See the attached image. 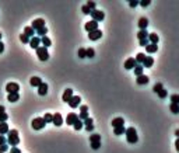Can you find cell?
Masks as SVG:
<instances>
[{"label":"cell","mask_w":179,"mask_h":153,"mask_svg":"<svg viewBox=\"0 0 179 153\" xmlns=\"http://www.w3.org/2000/svg\"><path fill=\"white\" fill-rule=\"evenodd\" d=\"M20 143V136H18V131L17 129H10L7 134V145L14 147Z\"/></svg>","instance_id":"6da1fadb"},{"label":"cell","mask_w":179,"mask_h":153,"mask_svg":"<svg viewBox=\"0 0 179 153\" xmlns=\"http://www.w3.org/2000/svg\"><path fill=\"white\" fill-rule=\"evenodd\" d=\"M125 134H126V139H127L129 143H137L139 138H137V132H136V129L133 128V127L126 129Z\"/></svg>","instance_id":"7a4b0ae2"},{"label":"cell","mask_w":179,"mask_h":153,"mask_svg":"<svg viewBox=\"0 0 179 153\" xmlns=\"http://www.w3.org/2000/svg\"><path fill=\"white\" fill-rule=\"evenodd\" d=\"M31 127L35 131H39V129H42V128H45L46 127V122L44 121V118L42 117H38V118H34L31 122Z\"/></svg>","instance_id":"3957f363"},{"label":"cell","mask_w":179,"mask_h":153,"mask_svg":"<svg viewBox=\"0 0 179 153\" xmlns=\"http://www.w3.org/2000/svg\"><path fill=\"white\" fill-rule=\"evenodd\" d=\"M37 51V56L39 58V61H48L49 59V54H48V49L45 47H38V48L35 49Z\"/></svg>","instance_id":"277c9868"},{"label":"cell","mask_w":179,"mask_h":153,"mask_svg":"<svg viewBox=\"0 0 179 153\" xmlns=\"http://www.w3.org/2000/svg\"><path fill=\"white\" fill-rule=\"evenodd\" d=\"M90 16L93 17V21H97V23H100V21H102L104 18H105V14H104V11H101V10H93L91 11V14Z\"/></svg>","instance_id":"5b68a950"},{"label":"cell","mask_w":179,"mask_h":153,"mask_svg":"<svg viewBox=\"0 0 179 153\" xmlns=\"http://www.w3.org/2000/svg\"><path fill=\"white\" fill-rule=\"evenodd\" d=\"M6 91H7L8 94H13V93H18V91H20V86H18V83H14V81H11V83H7V84H6Z\"/></svg>","instance_id":"8992f818"},{"label":"cell","mask_w":179,"mask_h":153,"mask_svg":"<svg viewBox=\"0 0 179 153\" xmlns=\"http://www.w3.org/2000/svg\"><path fill=\"white\" fill-rule=\"evenodd\" d=\"M84 28H86L87 32H93V31H97L98 30V23L97 21H88V23H86V25H84Z\"/></svg>","instance_id":"52a82bcc"},{"label":"cell","mask_w":179,"mask_h":153,"mask_svg":"<svg viewBox=\"0 0 179 153\" xmlns=\"http://www.w3.org/2000/svg\"><path fill=\"white\" fill-rule=\"evenodd\" d=\"M31 27L35 30V31H38L39 28L45 27V20H44V18H37V20H34V21H32Z\"/></svg>","instance_id":"ba28073f"},{"label":"cell","mask_w":179,"mask_h":153,"mask_svg":"<svg viewBox=\"0 0 179 153\" xmlns=\"http://www.w3.org/2000/svg\"><path fill=\"white\" fill-rule=\"evenodd\" d=\"M88 107L87 105H80V114H78V120H81V121H86L87 118H88Z\"/></svg>","instance_id":"9c48e42d"},{"label":"cell","mask_w":179,"mask_h":153,"mask_svg":"<svg viewBox=\"0 0 179 153\" xmlns=\"http://www.w3.org/2000/svg\"><path fill=\"white\" fill-rule=\"evenodd\" d=\"M80 103H81V97L73 96L71 97V100L69 101V107H71V108H77V107H80Z\"/></svg>","instance_id":"30bf717a"},{"label":"cell","mask_w":179,"mask_h":153,"mask_svg":"<svg viewBox=\"0 0 179 153\" xmlns=\"http://www.w3.org/2000/svg\"><path fill=\"white\" fill-rule=\"evenodd\" d=\"M136 65H137L136 59H134V58H129V59H126V62H125V69H127V70H132V69H134V67H136Z\"/></svg>","instance_id":"8fae6325"},{"label":"cell","mask_w":179,"mask_h":153,"mask_svg":"<svg viewBox=\"0 0 179 153\" xmlns=\"http://www.w3.org/2000/svg\"><path fill=\"white\" fill-rule=\"evenodd\" d=\"M78 120V115L76 113H70L67 114V118H66V124L67 125H74V122Z\"/></svg>","instance_id":"7c38bea8"},{"label":"cell","mask_w":179,"mask_h":153,"mask_svg":"<svg viewBox=\"0 0 179 153\" xmlns=\"http://www.w3.org/2000/svg\"><path fill=\"white\" fill-rule=\"evenodd\" d=\"M88 38L91 41H97L102 38V31L101 30H97V31H93V32H88Z\"/></svg>","instance_id":"4fadbf2b"},{"label":"cell","mask_w":179,"mask_h":153,"mask_svg":"<svg viewBox=\"0 0 179 153\" xmlns=\"http://www.w3.org/2000/svg\"><path fill=\"white\" fill-rule=\"evenodd\" d=\"M73 96H74V94H73V90H71V89H66V90H64V93H63L62 100L64 101V103H69Z\"/></svg>","instance_id":"5bb4252c"},{"label":"cell","mask_w":179,"mask_h":153,"mask_svg":"<svg viewBox=\"0 0 179 153\" xmlns=\"http://www.w3.org/2000/svg\"><path fill=\"white\" fill-rule=\"evenodd\" d=\"M125 125V120L123 117H117L115 120H112V127L113 128H117V127H123Z\"/></svg>","instance_id":"9a60e30c"},{"label":"cell","mask_w":179,"mask_h":153,"mask_svg":"<svg viewBox=\"0 0 179 153\" xmlns=\"http://www.w3.org/2000/svg\"><path fill=\"white\" fill-rule=\"evenodd\" d=\"M52 122H53L56 127H60L63 124V118H62V115L59 113H56V114H53V120H52Z\"/></svg>","instance_id":"2e32d148"},{"label":"cell","mask_w":179,"mask_h":153,"mask_svg":"<svg viewBox=\"0 0 179 153\" xmlns=\"http://www.w3.org/2000/svg\"><path fill=\"white\" fill-rule=\"evenodd\" d=\"M39 44H41V38L39 37H32L31 40H30V45H31V48H34V49H37L39 47Z\"/></svg>","instance_id":"e0dca14e"},{"label":"cell","mask_w":179,"mask_h":153,"mask_svg":"<svg viewBox=\"0 0 179 153\" xmlns=\"http://www.w3.org/2000/svg\"><path fill=\"white\" fill-rule=\"evenodd\" d=\"M148 81H150V79H148V76H146V74H141V76H139V77L136 79V83H137V84H140V86H143V84H147Z\"/></svg>","instance_id":"ac0fdd59"},{"label":"cell","mask_w":179,"mask_h":153,"mask_svg":"<svg viewBox=\"0 0 179 153\" xmlns=\"http://www.w3.org/2000/svg\"><path fill=\"white\" fill-rule=\"evenodd\" d=\"M42 83V79L41 77H38V76H34V77H31L30 79V84H31L32 87H39V84Z\"/></svg>","instance_id":"d6986e66"},{"label":"cell","mask_w":179,"mask_h":153,"mask_svg":"<svg viewBox=\"0 0 179 153\" xmlns=\"http://www.w3.org/2000/svg\"><path fill=\"white\" fill-rule=\"evenodd\" d=\"M46 93H48V84L42 81V83L39 84V87H38V94L39 96H45Z\"/></svg>","instance_id":"ffe728a7"},{"label":"cell","mask_w":179,"mask_h":153,"mask_svg":"<svg viewBox=\"0 0 179 153\" xmlns=\"http://www.w3.org/2000/svg\"><path fill=\"white\" fill-rule=\"evenodd\" d=\"M139 28L140 30H147V27H148V20L146 18V17H141L140 20H139Z\"/></svg>","instance_id":"44dd1931"},{"label":"cell","mask_w":179,"mask_h":153,"mask_svg":"<svg viewBox=\"0 0 179 153\" xmlns=\"http://www.w3.org/2000/svg\"><path fill=\"white\" fill-rule=\"evenodd\" d=\"M148 41H150V44H158V41H160V37L157 35L156 32H151V34H148Z\"/></svg>","instance_id":"7402d4cb"},{"label":"cell","mask_w":179,"mask_h":153,"mask_svg":"<svg viewBox=\"0 0 179 153\" xmlns=\"http://www.w3.org/2000/svg\"><path fill=\"white\" fill-rule=\"evenodd\" d=\"M8 131H10V128H8V125L6 124V122H1L0 124V135H7L8 134Z\"/></svg>","instance_id":"603a6c76"},{"label":"cell","mask_w":179,"mask_h":153,"mask_svg":"<svg viewBox=\"0 0 179 153\" xmlns=\"http://www.w3.org/2000/svg\"><path fill=\"white\" fill-rule=\"evenodd\" d=\"M153 65H154V59L151 56H146V61L141 63V66H143V67H151Z\"/></svg>","instance_id":"cb8c5ba5"},{"label":"cell","mask_w":179,"mask_h":153,"mask_svg":"<svg viewBox=\"0 0 179 153\" xmlns=\"http://www.w3.org/2000/svg\"><path fill=\"white\" fill-rule=\"evenodd\" d=\"M84 127H86V129L90 132V131H93L94 129V121L91 120V118H87L86 121H84Z\"/></svg>","instance_id":"d4e9b609"},{"label":"cell","mask_w":179,"mask_h":153,"mask_svg":"<svg viewBox=\"0 0 179 153\" xmlns=\"http://www.w3.org/2000/svg\"><path fill=\"white\" fill-rule=\"evenodd\" d=\"M157 49H158V45H156V44H148L146 47V51L148 54H154V52H157Z\"/></svg>","instance_id":"484cf974"},{"label":"cell","mask_w":179,"mask_h":153,"mask_svg":"<svg viewBox=\"0 0 179 153\" xmlns=\"http://www.w3.org/2000/svg\"><path fill=\"white\" fill-rule=\"evenodd\" d=\"M24 34L28 37V38H32L34 37V34H35V30L32 28V27H25V30H24Z\"/></svg>","instance_id":"4316f807"},{"label":"cell","mask_w":179,"mask_h":153,"mask_svg":"<svg viewBox=\"0 0 179 153\" xmlns=\"http://www.w3.org/2000/svg\"><path fill=\"white\" fill-rule=\"evenodd\" d=\"M18 98H20V94H18V93H13V94H8L7 96V100L10 103H16V101H18Z\"/></svg>","instance_id":"83f0119b"},{"label":"cell","mask_w":179,"mask_h":153,"mask_svg":"<svg viewBox=\"0 0 179 153\" xmlns=\"http://www.w3.org/2000/svg\"><path fill=\"white\" fill-rule=\"evenodd\" d=\"M137 38H139V41L148 38V32H147V30H140V31L137 32Z\"/></svg>","instance_id":"f1b7e54d"},{"label":"cell","mask_w":179,"mask_h":153,"mask_svg":"<svg viewBox=\"0 0 179 153\" xmlns=\"http://www.w3.org/2000/svg\"><path fill=\"white\" fill-rule=\"evenodd\" d=\"M133 70H134V74H136V76L139 77V76H141V74H143V70H144V67H143L141 65L137 63V65H136V67H134Z\"/></svg>","instance_id":"f546056e"},{"label":"cell","mask_w":179,"mask_h":153,"mask_svg":"<svg viewBox=\"0 0 179 153\" xmlns=\"http://www.w3.org/2000/svg\"><path fill=\"white\" fill-rule=\"evenodd\" d=\"M46 34H48V28L46 27H42V28H39L37 31V37L42 38V37H46Z\"/></svg>","instance_id":"4dcf8cb0"},{"label":"cell","mask_w":179,"mask_h":153,"mask_svg":"<svg viewBox=\"0 0 179 153\" xmlns=\"http://www.w3.org/2000/svg\"><path fill=\"white\" fill-rule=\"evenodd\" d=\"M134 59H136V62H137L139 65H141L144 61H146V55H144L143 52H140V54H137V56L134 58Z\"/></svg>","instance_id":"1f68e13d"},{"label":"cell","mask_w":179,"mask_h":153,"mask_svg":"<svg viewBox=\"0 0 179 153\" xmlns=\"http://www.w3.org/2000/svg\"><path fill=\"white\" fill-rule=\"evenodd\" d=\"M41 42H42V45H44L45 48H48V47L52 45V42H50V40H49L48 37H42V38H41Z\"/></svg>","instance_id":"d6a6232c"},{"label":"cell","mask_w":179,"mask_h":153,"mask_svg":"<svg viewBox=\"0 0 179 153\" xmlns=\"http://www.w3.org/2000/svg\"><path fill=\"white\" fill-rule=\"evenodd\" d=\"M125 132H126L125 127H117V128H113V134H115V135H123Z\"/></svg>","instance_id":"836d02e7"},{"label":"cell","mask_w":179,"mask_h":153,"mask_svg":"<svg viewBox=\"0 0 179 153\" xmlns=\"http://www.w3.org/2000/svg\"><path fill=\"white\" fill-rule=\"evenodd\" d=\"M90 142H91V143H94V142H101V135L93 134V135L90 136Z\"/></svg>","instance_id":"e575fe53"},{"label":"cell","mask_w":179,"mask_h":153,"mask_svg":"<svg viewBox=\"0 0 179 153\" xmlns=\"http://www.w3.org/2000/svg\"><path fill=\"white\" fill-rule=\"evenodd\" d=\"M83 125H84V122L81 121V120H77V121L74 122V125H73V127H74V129H76V131H80V129L83 128Z\"/></svg>","instance_id":"d590c367"},{"label":"cell","mask_w":179,"mask_h":153,"mask_svg":"<svg viewBox=\"0 0 179 153\" xmlns=\"http://www.w3.org/2000/svg\"><path fill=\"white\" fill-rule=\"evenodd\" d=\"M42 118H44V121L46 122V124H49V122H52V120H53V115H52V114H49V113H46L44 117H42Z\"/></svg>","instance_id":"8d00e7d4"},{"label":"cell","mask_w":179,"mask_h":153,"mask_svg":"<svg viewBox=\"0 0 179 153\" xmlns=\"http://www.w3.org/2000/svg\"><path fill=\"white\" fill-rule=\"evenodd\" d=\"M171 104L179 105V94H172L171 96Z\"/></svg>","instance_id":"74e56055"},{"label":"cell","mask_w":179,"mask_h":153,"mask_svg":"<svg viewBox=\"0 0 179 153\" xmlns=\"http://www.w3.org/2000/svg\"><path fill=\"white\" fill-rule=\"evenodd\" d=\"M30 40H31V38H28L25 34H20V41H21L23 44H30Z\"/></svg>","instance_id":"f35d334b"},{"label":"cell","mask_w":179,"mask_h":153,"mask_svg":"<svg viewBox=\"0 0 179 153\" xmlns=\"http://www.w3.org/2000/svg\"><path fill=\"white\" fill-rule=\"evenodd\" d=\"M169 110H171V113H172V114H179V105L171 104V105H169Z\"/></svg>","instance_id":"ab89813d"},{"label":"cell","mask_w":179,"mask_h":153,"mask_svg":"<svg viewBox=\"0 0 179 153\" xmlns=\"http://www.w3.org/2000/svg\"><path fill=\"white\" fill-rule=\"evenodd\" d=\"M164 89V86H162V83H156V86H154V93H157V94H158V93H160V91H161V90Z\"/></svg>","instance_id":"60d3db41"},{"label":"cell","mask_w":179,"mask_h":153,"mask_svg":"<svg viewBox=\"0 0 179 153\" xmlns=\"http://www.w3.org/2000/svg\"><path fill=\"white\" fill-rule=\"evenodd\" d=\"M78 56L80 58H87V51H86V48H80L78 49Z\"/></svg>","instance_id":"b9f144b4"},{"label":"cell","mask_w":179,"mask_h":153,"mask_svg":"<svg viewBox=\"0 0 179 153\" xmlns=\"http://www.w3.org/2000/svg\"><path fill=\"white\" fill-rule=\"evenodd\" d=\"M86 6L87 7H90V10L93 11V10H95V7H97V3H95V1H87Z\"/></svg>","instance_id":"7bdbcfd3"},{"label":"cell","mask_w":179,"mask_h":153,"mask_svg":"<svg viewBox=\"0 0 179 153\" xmlns=\"http://www.w3.org/2000/svg\"><path fill=\"white\" fill-rule=\"evenodd\" d=\"M86 51H87V58H94L95 51H94L93 48H88V49H86Z\"/></svg>","instance_id":"ee69618b"},{"label":"cell","mask_w":179,"mask_h":153,"mask_svg":"<svg viewBox=\"0 0 179 153\" xmlns=\"http://www.w3.org/2000/svg\"><path fill=\"white\" fill-rule=\"evenodd\" d=\"M8 120V115L6 113H3V114H0V124L1 122H6Z\"/></svg>","instance_id":"f6af8a7d"},{"label":"cell","mask_w":179,"mask_h":153,"mask_svg":"<svg viewBox=\"0 0 179 153\" xmlns=\"http://www.w3.org/2000/svg\"><path fill=\"white\" fill-rule=\"evenodd\" d=\"M158 96H160V98H165V97L168 96V91H167L165 89H162L160 93H158Z\"/></svg>","instance_id":"bcb514c9"},{"label":"cell","mask_w":179,"mask_h":153,"mask_svg":"<svg viewBox=\"0 0 179 153\" xmlns=\"http://www.w3.org/2000/svg\"><path fill=\"white\" fill-rule=\"evenodd\" d=\"M81 11H83L84 14H91V10H90V7H87L86 4H84V6L81 7Z\"/></svg>","instance_id":"7dc6e473"},{"label":"cell","mask_w":179,"mask_h":153,"mask_svg":"<svg viewBox=\"0 0 179 153\" xmlns=\"http://www.w3.org/2000/svg\"><path fill=\"white\" fill-rule=\"evenodd\" d=\"M139 44H140L141 47H147L148 44H150V41H148V38H146V40H140L139 41Z\"/></svg>","instance_id":"c3c4849f"},{"label":"cell","mask_w":179,"mask_h":153,"mask_svg":"<svg viewBox=\"0 0 179 153\" xmlns=\"http://www.w3.org/2000/svg\"><path fill=\"white\" fill-rule=\"evenodd\" d=\"M91 147H93L94 150L100 149V147H101V142H94V143H91Z\"/></svg>","instance_id":"681fc988"},{"label":"cell","mask_w":179,"mask_h":153,"mask_svg":"<svg viewBox=\"0 0 179 153\" xmlns=\"http://www.w3.org/2000/svg\"><path fill=\"white\" fill-rule=\"evenodd\" d=\"M150 3H151L150 0H143V1H139V4H140L141 7H147L148 4H150Z\"/></svg>","instance_id":"f907efd6"},{"label":"cell","mask_w":179,"mask_h":153,"mask_svg":"<svg viewBox=\"0 0 179 153\" xmlns=\"http://www.w3.org/2000/svg\"><path fill=\"white\" fill-rule=\"evenodd\" d=\"M8 150V145L6 143V145H1L0 146V153H6Z\"/></svg>","instance_id":"816d5d0a"},{"label":"cell","mask_w":179,"mask_h":153,"mask_svg":"<svg viewBox=\"0 0 179 153\" xmlns=\"http://www.w3.org/2000/svg\"><path fill=\"white\" fill-rule=\"evenodd\" d=\"M6 143H7V138H4L3 135H0V146L6 145Z\"/></svg>","instance_id":"f5cc1de1"},{"label":"cell","mask_w":179,"mask_h":153,"mask_svg":"<svg viewBox=\"0 0 179 153\" xmlns=\"http://www.w3.org/2000/svg\"><path fill=\"white\" fill-rule=\"evenodd\" d=\"M10 153H23L17 146H14V147H11V150H10Z\"/></svg>","instance_id":"db71d44e"},{"label":"cell","mask_w":179,"mask_h":153,"mask_svg":"<svg viewBox=\"0 0 179 153\" xmlns=\"http://www.w3.org/2000/svg\"><path fill=\"white\" fill-rule=\"evenodd\" d=\"M137 4H139V1H136V0H130V1H129V6H130V7H136Z\"/></svg>","instance_id":"11a10c76"},{"label":"cell","mask_w":179,"mask_h":153,"mask_svg":"<svg viewBox=\"0 0 179 153\" xmlns=\"http://www.w3.org/2000/svg\"><path fill=\"white\" fill-rule=\"evenodd\" d=\"M175 149H176V150L179 152V138L176 139V140H175Z\"/></svg>","instance_id":"9f6ffc18"},{"label":"cell","mask_w":179,"mask_h":153,"mask_svg":"<svg viewBox=\"0 0 179 153\" xmlns=\"http://www.w3.org/2000/svg\"><path fill=\"white\" fill-rule=\"evenodd\" d=\"M3 51H4V44H3V42L0 41V54H1Z\"/></svg>","instance_id":"6f0895ef"},{"label":"cell","mask_w":179,"mask_h":153,"mask_svg":"<svg viewBox=\"0 0 179 153\" xmlns=\"http://www.w3.org/2000/svg\"><path fill=\"white\" fill-rule=\"evenodd\" d=\"M4 113V107L3 105H0V114H3Z\"/></svg>","instance_id":"680465c9"},{"label":"cell","mask_w":179,"mask_h":153,"mask_svg":"<svg viewBox=\"0 0 179 153\" xmlns=\"http://www.w3.org/2000/svg\"><path fill=\"white\" fill-rule=\"evenodd\" d=\"M175 135H176V138H179V129H176V131H175Z\"/></svg>","instance_id":"91938a15"},{"label":"cell","mask_w":179,"mask_h":153,"mask_svg":"<svg viewBox=\"0 0 179 153\" xmlns=\"http://www.w3.org/2000/svg\"><path fill=\"white\" fill-rule=\"evenodd\" d=\"M0 41H1V32H0Z\"/></svg>","instance_id":"94428289"},{"label":"cell","mask_w":179,"mask_h":153,"mask_svg":"<svg viewBox=\"0 0 179 153\" xmlns=\"http://www.w3.org/2000/svg\"><path fill=\"white\" fill-rule=\"evenodd\" d=\"M8 153H10V152H8Z\"/></svg>","instance_id":"6125c7cd"}]
</instances>
